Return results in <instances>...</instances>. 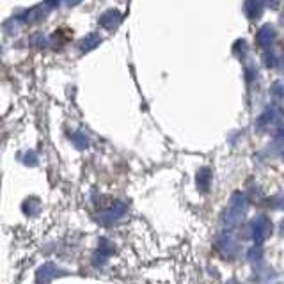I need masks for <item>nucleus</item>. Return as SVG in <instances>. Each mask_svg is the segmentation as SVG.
<instances>
[{"label":"nucleus","mask_w":284,"mask_h":284,"mask_svg":"<svg viewBox=\"0 0 284 284\" xmlns=\"http://www.w3.org/2000/svg\"><path fill=\"white\" fill-rule=\"evenodd\" d=\"M54 272H56V267H54V265H45V267H41V268H39V272H38V283L39 284L48 283L52 277L56 276Z\"/></svg>","instance_id":"nucleus-1"}]
</instances>
